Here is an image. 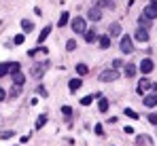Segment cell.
<instances>
[{"label": "cell", "mask_w": 157, "mask_h": 146, "mask_svg": "<svg viewBox=\"0 0 157 146\" xmlns=\"http://www.w3.org/2000/svg\"><path fill=\"white\" fill-rule=\"evenodd\" d=\"M19 70V64L17 62H2L0 64V76H6V74H13Z\"/></svg>", "instance_id": "6da1fadb"}, {"label": "cell", "mask_w": 157, "mask_h": 146, "mask_svg": "<svg viewBox=\"0 0 157 146\" xmlns=\"http://www.w3.org/2000/svg\"><path fill=\"white\" fill-rule=\"evenodd\" d=\"M119 49H121V53H123V55H130V53H134V43H132L130 36H121Z\"/></svg>", "instance_id": "7a4b0ae2"}, {"label": "cell", "mask_w": 157, "mask_h": 146, "mask_svg": "<svg viewBox=\"0 0 157 146\" xmlns=\"http://www.w3.org/2000/svg\"><path fill=\"white\" fill-rule=\"evenodd\" d=\"M117 78H119V72H117L115 68L104 70V72L100 74V80H102V83H113V80H117Z\"/></svg>", "instance_id": "3957f363"}, {"label": "cell", "mask_w": 157, "mask_h": 146, "mask_svg": "<svg viewBox=\"0 0 157 146\" xmlns=\"http://www.w3.org/2000/svg\"><path fill=\"white\" fill-rule=\"evenodd\" d=\"M153 68H155V66H153V59H149V57L142 59L140 66H138V70H140L142 74H151V72H153Z\"/></svg>", "instance_id": "277c9868"}, {"label": "cell", "mask_w": 157, "mask_h": 146, "mask_svg": "<svg viewBox=\"0 0 157 146\" xmlns=\"http://www.w3.org/2000/svg\"><path fill=\"white\" fill-rule=\"evenodd\" d=\"M72 32L75 34H83L85 32V19L83 17H75L72 19Z\"/></svg>", "instance_id": "5b68a950"}, {"label": "cell", "mask_w": 157, "mask_h": 146, "mask_svg": "<svg viewBox=\"0 0 157 146\" xmlns=\"http://www.w3.org/2000/svg\"><path fill=\"white\" fill-rule=\"evenodd\" d=\"M45 70H47V64H34L32 70H30V74H32L34 78H40V76L45 74Z\"/></svg>", "instance_id": "8992f818"}, {"label": "cell", "mask_w": 157, "mask_h": 146, "mask_svg": "<svg viewBox=\"0 0 157 146\" xmlns=\"http://www.w3.org/2000/svg\"><path fill=\"white\" fill-rule=\"evenodd\" d=\"M151 85H153V83H151L149 78H142V80L138 83V87H136V91H138L140 95H144V93H147V91L151 89Z\"/></svg>", "instance_id": "52a82bcc"}, {"label": "cell", "mask_w": 157, "mask_h": 146, "mask_svg": "<svg viewBox=\"0 0 157 146\" xmlns=\"http://www.w3.org/2000/svg\"><path fill=\"white\" fill-rule=\"evenodd\" d=\"M108 36H110V38H117V36H121V24H119V21H115V24L108 25Z\"/></svg>", "instance_id": "ba28073f"}, {"label": "cell", "mask_w": 157, "mask_h": 146, "mask_svg": "<svg viewBox=\"0 0 157 146\" xmlns=\"http://www.w3.org/2000/svg\"><path fill=\"white\" fill-rule=\"evenodd\" d=\"M134 38L140 40V43H147V40H149V32H147V28H138L136 34H134Z\"/></svg>", "instance_id": "9c48e42d"}, {"label": "cell", "mask_w": 157, "mask_h": 146, "mask_svg": "<svg viewBox=\"0 0 157 146\" xmlns=\"http://www.w3.org/2000/svg\"><path fill=\"white\" fill-rule=\"evenodd\" d=\"M142 17H147V19H151V21H153V19L157 17V11L151 6V4H147V6L142 9Z\"/></svg>", "instance_id": "30bf717a"}, {"label": "cell", "mask_w": 157, "mask_h": 146, "mask_svg": "<svg viewBox=\"0 0 157 146\" xmlns=\"http://www.w3.org/2000/svg\"><path fill=\"white\" fill-rule=\"evenodd\" d=\"M147 108H155L157 106V93H149V95H144V102H142Z\"/></svg>", "instance_id": "8fae6325"}, {"label": "cell", "mask_w": 157, "mask_h": 146, "mask_svg": "<svg viewBox=\"0 0 157 146\" xmlns=\"http://www.w3.org/2000/svg\"><path fill=\"white\" fill-rule=\"evenodd\" d=\"M87 17L91 19V21H100L102 19V11L96 6V9H89V13H87Z\"/></svg>", "instance_id": "7c38bea8"}, {"label": "cell", "mask_w": 157, "mask_h": 146, "mask_svg": "<svg viewBox=\"0 0 157 146\" xmlns=\"http://www.w3.org/2000/svg\"><path fill=\"white\" fill-rule=\"evenodd\" d=\"M81 85H83V80H81V78H70V83H68V89H70V93H75L77 89H81Z\"/></svg>", "instance_id": "4fadbf2b"}, {"label": "cell", "mask_w": 157, "mask_h": 146, "mask_svg": "<svg viewBox=\"0 0 157 146\" xmlns=\"http://www.w3.org/2000/svg\"><path fill=\"white\" fill-rule=\"evenodd\" d=\"M136 72H138V66H134V64H128V66H125V70H123V74H125L128 78H134Z\"/></svg>", "instance_id": "5bb4252c"}, {"label": "cell", "mask_w": 157, "mask_h": 146, "mask_svg": "<svg viewBox=\"0 0 157 146\" xmlns=\"http://www.w3.org/2000/svg\"><path fill=\"white\" fill-rule=\"evenodd\" d=\"M49 34H51V25H45V28H43V32L38 34V45H43V43L47 40V36H49Z\"/></svg>", "instance_id": "9a60e30c"}, {"label": "cell", "mask_w": 157, "mask_h": 146, "mask_svg": "<svg viewBox=\"0 0 157 146\" xmlns=\"http://www.w3.org/2000/svg\"><path fill=\"white\" fill-rule=\"evenodd\" d=\"M110 40H113V38H110L108 34L100 36V38H98V45H100V49H108V47H110Z\"/></svg>", "instance_id": "2e32d148"}, {"label": "cell", "mask_w": 157, "mask_h": 146, "mask_svg": "<svg viewBox=\"0 0 157 146\" xmlns=\"http://www.w3.org/2000/svg\"><path fill=\"white\" fill-rule=\"evenodd\" d=\"M11 76H13V83H15V85H19V87H21V85L26 83V76L19 72V70H17V72H13Z\"/></svg>", "instance_id": "e0dca14e"}, {"label": "cell", "mask_w": 157, "mask_h": 146, "mask_svg": "<svg viewBox=\"0 0 157 146\" xmlns=\"http://www.w3.org/2000/svg\"><path fill=\"white\" fill-rule=\"evenodd\" d=\"M83 34H85V43H96V40H98V34H96L94 30H85Z\"/></svg>", "instance_id": "ac0fdd59"}, {"label": "cell", "mask_w": 157, "mask_h": 146, "mask_svg": "<svg viewBox=\"0 0 157 146\" xmlns=\"http://www.w3.org/2000/svg\"><path fill=\"white\" fill-rule=\"evenodd\" d=\"M87 72H89V68H87L85 64H77V74L78 76H85Z\"/></svg>", "instance_id": "d6986e66"}, {"label": "cell", "mask_w": 157, "mask_h": 146, "mask_svg": "<svg viewBox=\"0 0 157 146\" xmlns=\"http://www.w3.org/2000/svg\"><path fill=\"white\" fill-rule=\"evenodd\" d=\"M68 19H70V15H68V13H62V15H59V21H57V25H59V28H64V25L68 24Z\"/></svg>", "instance_id": "ffe728a7"}, {"label": "cell", "mask_w": 157, "mask_h": 146, "mask_svg": "<svg viewBox=\"0 0 157 146\" xmlns=\"http://www.w3.org/2000/svg\"><path fill=\"white\" fill-rule=\"evenodd\" d=\"M47 51H49L47 47H36V49H32V51H28V55H30V57H34L36 53H47Z\"/></svg>", "instance_id": "44dd1931"}, {"label": "cell", "mask_w": 157, "mask_h": 146, "mask_svg": "<svg viewBox=\"0 0 157 146\" xmlns=\"http://www.w3.org/2000/svg\"><path fill=\"white\" fill-rule=\"evenodd\" d=\"M98 108H100V112H106V110H108V99H106V97H100Z\"/></svg>", "instance_id": "7402d4cb"}, {"label": "cell", "mask_w": 157, "mask_h": 146, "mask_svg": "<svg viewBox=\"0 0 157 146\" xmlns=\"http://www.w3.org/2000/svg\"><path fill=\"white\" fill-rule=\"evenodd\" d=\"M13 136H15V131H11V129H9V131L0 129V140H9V138H13Z\"/></svg>", "instance_id": "603a6c76"}, {"label": "cell", "mask_w": 157, "mask_h": 146, "mask_svg": "<svg viewBox=\"0 0 157 146\" xmlns=\"http://www.w3.org/2000/svg\"><path fill=\"white\" fill-rule=\"evenodd\" d=\"M94 97H100V95H98V93H96V95H85L81 99V104H83V106H89V104L94 102Z\"/></svg>", "instance_id": "cb8c5ba5"}, {"label": "cell", "mask_w": 157, "mask_h": 146, "mask_svg": "<svg viewBox=\"0 0 157 146\" xmlns=\"http://www.w3.org/2000/svg\"><path fill=\"white\" fill-rule=\"evenodd\" d=\"M21 28H24V32H30V30L34 28V24H32L30 19H24V21H21Z\"/></svg>", "instance_id": "d4e9b609"}, {"label": "cell", "mask_w": 157, "mask_h": 146, "mask_svg": "<svg viewBox=\"0 0 157 146\" xmlns=\"http://www.w3.org/2000/svg\"><path fill=\"white\" fill-rule=\"evenodd\" d=\"M45 123H47V114H40V117H38V121H36V129H40Z\"/></svg>", "instance_id": "484cf974"}, {"label": "cell", "mask_w": 157, "mask_h": 146, "mask_svg": "<svg viewBox=\"0 0 157 146\" xmlns=\"http://www.w3.org/2000/svg\"><path fill=\"white\" fill-rule=\"evenodd\" d=\"M125 117H130V119H138V112L132 110V108H125Z\"/></svg>", "instance_id": "4316f807"}, {"label": "cell", "mask_w": 157, "mask_h": 146, "mask_svg": "<svg viewBox=\"0 0 157 146\" xmlns=\"http://www.w3.org/2000/svg\"><path fill=\"white\" fill-rule=\"evenodd\" d=\"M24 40H26V36H24V34H17V36L13 38V45H21Z\"/></svg>", "instance_id": "83f0119b"}, {"label": "cell", "mask_w": 157, "mask_h": 146, "mask_svg": "<svg viewBox=\"0 0 157 146\" xmlns=\"http://www.w3.org/2000/svg\"><path fill=\"white\" fill-rule=\"evenodd\" d=\"M149 25H151V19H147V17L140 15V28H149Z\"/></svg>", "instance_id": "f1b7e54d"}, {"label": "cell", "mask_w": 157, "mask_h": 146, "mask_svg": "<svg viewBox=\"0 0 157 146\" xmlns=\"http://www.w3.org/2000/svg\"><path fill=\"white\" fill-rule=\"evenodd\" d=\"M147 119H149V123H151V125H157V112H151Z\"/></svg>", "instance_id": "f546056e"}, {"label": "cell", "mask_w": 157, "mask_h": 146, "mask_svg": "<svg viewBox=\"0 0 157 146\" xmlns=\"http://www.w3.org/2000/svg\"><path fill=\"white\" fill-rule=\"evenodd\" d=\"M100 6H108V9H113V2H108V0H98V9Z\"/></svg>", "instance_id": "4dcf8cb0"}, {"label": "cell", "mask_w": 157, "mask_h": 146, "mask_svg": "<svg viewBox=\"0 0 157 146\" xmlns=\"http://www.w3.org/2000/svg\"><path fill=\"white\" fill-rule=\"evenodd\" d=\"M66 49H68V51H75V49H77V40H68V43H66Z\"/></svg>", "instance_id": "1f68e13d"}, {"label": "cell", "mask_w": 157, "mask_h": 146, "mask_svg": "<svg viewBox=\"0 0 157 146\" xmlns=\"http://www.w3.org/2000/svg\"><path fill=\"white\" fill-rule=\"evenodd\" d=\"M62 114L70 117V114H72V108H70V106H62Z\"/></svg>", "instance_id": "d6a6232c"}, {"label": "cell", "mask_w": 157, "mask_h": 146, "mask_svg": "<svg viewBox=\"0 0 157 146\" xmlns=\"http://www.w3.org/2000/svg\"><path fill=\"white\" fill-rule=\"evenodd\" d=\"M94 131H96V133H98V136H102V133H104V127H102V125H100V123H98V125H96V127H94Z\"/></svg>", "instance_id": "836d02e7"}, {"label": "cell", "mask_w": 157, "mask_h": 146, "mask_svg": "<svg viewBox=\"0 0 157 146\" xmlns=\"http://www.w3.org/2000/svg\"><path fill=\"white\" fill-rule=\"evenodd\" d=\"M121 64H123L121 59H115V62H113V66H115V68H121Z\"/></svg>", "instance_id": "e575fe53"}, {"label": "cell", "mask_w": 157, "mask_h": 146, "mask_svg": "<svg viewBox=\"0 0 157 146\" xmlns=\"http://www.w3.org/2000/svg\"><path fill=\"white\" fill-rule=\"evenodd\" d=\"M4 97H6V91H4V89H2V87H0V102H2V99H4Z\"/></svg>", "instance_id": "d590c367"}, {"label": "cell", "mask_w": 157, "mask_h": 146, "mask_svg": "<svg viewBox=\"0 0 157 146\" xmlns=\"http://www.w3.org/2000/svg\"><path fill=\"white\" fill-rule=\"evenodd\" d=\"M149 4H151V6H153V9H155V11H157V0H151Z\"/></svg>", "instance_id": "8d00e7d4"}, {"label": "cell", "mask_w": 157, "mask_h": 146, "mask_svg": "<svg viewBox=\"0 0 157 146\" xmlns=\"http://www.w3.org/2000/svg\"><path fill=\"white\" fill-rule=\"evenodd\" d=\"M151 87H153V93H157V85H151Z\"/></svg>", "instance_id": "74e56055"}]
</instances>
